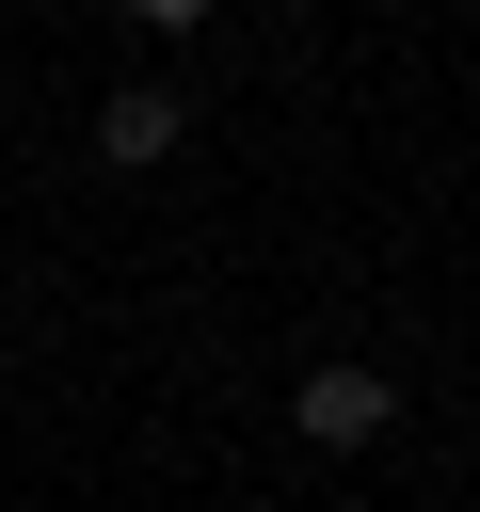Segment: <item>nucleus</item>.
<instances>
[{"label": "nucleus", "mask_w": 480, "mask_h": 512, "mask_svg": "<svg viewBox=\"0 0 480 512\" xmlns=\"http://www.w3.org/2000/svg\"><path fill=\"white\" fill-rule=\"evenodd\" d=\"M384 416H400L384 368H304V384H288V432H304V448H368Z\"/></svg>", "instance_id": "obj_1"}, {"label": "nucleus", "mask_w": 480, "mask_h": 512, "mask_svg": "<svg viewBox=\"0 0 480 512\" xmlns=\"http://www.w3.org/2000/svg\"><path fill=\"white\" fill-rule=\"evenodd\" d=\"M176 144H192V112H176L160 80H128V96L96 112V160H128V176H144V160H176Z\"/></svg>", "instance_id": "obj_2"}, {"label": "nucleus", "mask_w": 480, "mask_h": 512, "mask_svg": "<svg viewBox=\"0 0 480 512\" xmlns=\"http://www.w3.org/2000/svg\"><path fill=\"white\" fill-rule=\"evenodd\" d=\"M128 16H144V32H192V16H208V0H128Z\"/></svg>", "instance_id": "obj_3"}]
</instances>
